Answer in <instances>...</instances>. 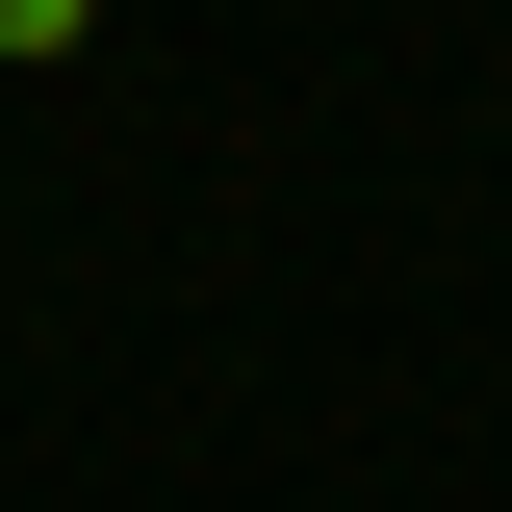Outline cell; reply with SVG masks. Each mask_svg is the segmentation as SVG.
<instances>
[{"label": "cell", "mask_w": 512, "mask_h": 512, "mask_svg": "<svg viewBox=\"0 0 512 512\" xmlns=\"http://www.w3.org/2000/svg\"><path fill=\"white\" fill-rule=\"evenodd\" d=\"M77 26H103V0H0V52H26V77H52V52H77Z\"/></svg>", "instance_id": "6da1fadb"}]
</instances>
